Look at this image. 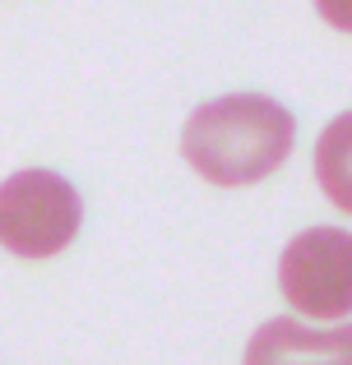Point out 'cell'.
<instances>
[{
    "label": "cell",
    "mask_w": 352,
    "mask_h": 365,
    "mask_svg": "<svg viewBox=\"0 0 352 365\" xmlns=\"http://www.w3.org/2000/svg\"><path fill=\"white\" fill-rule=\"evenodd\" d=\"M292 139L297 120L288 107L260 93H232L190 111L181 153L213 185H255L288 162Z\"/></svg>",
    "instance_id": "1"
},
{
    "label": "cell",
    "mask_w": 352,
    "mask_h": 365,
    "mask_svg": "<svg viewBox=\"0 0 352 365\" xmlns=\"http://www.w3.org/2000/svg\"><path fill=\"white\" fill-rule=\"evenodd\" d=\"M79 190L56 171H19L0 185V245L24 259H51L79 236Z\"/></svg>",
    "instance_id": "2"
},
{
    "label": "cell",
    "mask_w": 352,
    "mask_h": 365,
    "mask_svg": "<svg viewBox=\"0 0 352 365\" xmlns=\"http://www.w3.org/2000/svg\"><path fill=\"white\" fill-rule=\"evenodd\" d=\"M283 296L311 319H343L352 305V241L343 227H311L278 259Z\"/></svg>",
    "instance_id": "3"
},
{
    "label": "cell",
    "mask_w": 352,
    "mask_h": 365,
    "mask_svg": "<svg viewBox=\"0 0 352 365\" xmlns=\"http://www.w3.org/2000/svg\"><path fill=\"white\" fill-rule=\"evenodd\" d=\"M246 365H352V333L269 319L246 342Z\"/></svg>",
    "instance_id": "4"
}]
</instances>
